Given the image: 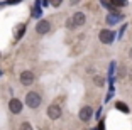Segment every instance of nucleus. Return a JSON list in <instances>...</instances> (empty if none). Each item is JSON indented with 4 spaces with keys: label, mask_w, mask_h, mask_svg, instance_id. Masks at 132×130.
Segmentation results:
<instances>
[{
    "label": "nucleus",
    "mask_w": 132,
    "mask_h": 130,
    "mask_svg": "<svg viewBox=\"0 0 132 130\" xmlns=\"http://www.w3.org/2000/svg\"><path fill=\"white\" fill-rule=\"evenodd\" d=\"M26 103H27L29 108H37L41 105V95L36 91H31L26 95Z\"/></svg>",
    "instance_id": "f257e3e1"
},
{
    "label": "nucleus",
    "mask_w": 132,
    "mask_h": 130,
    "mask_svg": "<svg viewBox=\"0 0 132 130\" xmlns=\"http://www.w3.org/2000/svg\"><path fill=\"white\" fill-rule=\"evenodd\" d=\"M61 113H63V110H61V107H59V105L53 103V105H49V107H47V117H49L51 120H58L59 117H61Z\"/></svg>",
    "instance_id": "f03ea898"
},
{
    "label": "nucleus",
    "mask_w": 132,
    "mask_h": 130,
    "mask_svg": "<svg viewBox=\"0 0 132 130\" xmlns=\"http://www.w3.org/2000/svg\"><path fill=\"white\" fill-rule=\"evenodd\" d=\"M100 41L103 42V44H112L113 39H115V34H113L112 31H107V29H103V31H100Z\"/></svg>",
    "instance_id": "7ed1b4c3"
},
{
    "label": "nucleus",
    "mask_w": 132,
    "mask_h": 130,
    "mask_svg": "<svg viewBox=\"0 0 132 130\" xmlns=\"http://www.w3.org/2000/svg\"><path fill=\"white\" fill-rule=\"evenodd\" d=\"M49 29H51L49 20H39L37 25H36V32H37V34H41V36L47 34V32H49Z\"/></svg>",
    "instance_id": "20e7f679"
},
{
    "label": "nucleus",
    "mask_w": 132,
    "mask_h": 130,
    "mask_svg": "<svg viewBox=\"0 0 132 130\" xmlns=\"http://www.w3.org/2000/svg\"><path fill=\"white\" fill-rule=\"evenodd\" d=\"M20 83H22L24 86H31V84L34 83V73H32V71H24V73L20 74Z\"/></svg>",
    "instance_id": "39448f33"
},
{
    "label": "nucleus",
    "mask_w": 132,
    "mask_h": 130,
    "mask_svg": "<svg viewBox=\"0 0 132 130\" xmlns=\"http://www.w3.org/2000/svg\"><path fill=\"white\" fill-rule=\"evenodd\" d=\"M9 108H10L12 113H20L22 111V101L17 98H12L10 101H9Z\"/></svg>",
    "instance_id": "423d86ee"
},
{
    "label": "nucleus",
    "mask_w": 132,
    "mask_h": 130,
    "mask_svg": "<svg viewBox=\"0 0 132 130\" xmlns=\"http://www.w3.org/2000/svg\"><path fill=\"white\" fill-rule=\"evenodd\" d=\"M120 20H122V14H119V12H110L109 15H107V24L109 25H115Z\"/></svg>",
    "instance_id": "0eeeda50"
},
{
    "label": "nucleus",
    "mask_w": 132,
    "mask_h": 130,
    "mask_svg": "<svg viewBox=\"0 0 132 130\" xmlns=\"http://www.w3.org/2000/svg\"><path fill=\"white\" fill-rule=\"evenodd\" d=\"M92 115H93L92 107H83L81 110H80V120H83V122H88V120L92 118Z\"/></svg>",
    "instance_id": "6e6552de"
},
{
    "label": "nucleus",
    "mask_w": 132,
    "mask_h": 130,
    "mask_svg": "<svg viewBox=\"0 0 132 130\" xmlns=\"http://www.w3.org/2000/svg\"><path fill=\"white\" fill-rule=\"evenodd\" d=\"M71 20H73V25H83V24H85V20H86V17H85V14H83V12H76Z\"/></svg>",
    "instance_id": "1a4fd4ad"
},
{
    "label": "nucleus",
    "mask_w": 132,
    "mask_h": 130,
    "mask_svg": "<svg viewBox=\"0 0 132 130\" xmlns=\"http://www.w3.org/2000/svg\"><path fill=\"white\" fill-rule=\"evenodd\" d=\"M115 108H117V110H120V111H124V113H129V107L124 103V101H117Z\"/></svg>",
    "instance_id": "9d476101"
},
{
    "label": "nucleus",
    "mask_w": 132,
    "mask_h": 130,
    "mask_svg": "<svg viewBox=\"0 0 132 130\" xmlns=\"http://www.w3.org/2000/svg\"><path fill=\"white\" fill-rule=\"evenodd\" d=\"M39 5H41V2H37L34 7V10H32V17H39L41 15V8H39Z\"/></svg>",
    "instance_id": "9b49d317"
},
{
    "label": "nucleus",
    "mask_w": 132,
    "mask_h": 130,
    "mask_svg": "<svg viewBox=\"0 0 132 130\" xmlns=\"http://www.w3.org/2000/svg\"><path fill=\"white\" fill-rule=\"evenodd\" d=\"M24 31H26V25L22 24V25L19 27V31L15 32V39H20V37H22V36H24Z\"/></svg>",
    "instance_id": "f8f14e48"
},
{
    "label": "nucleus",
    "mask_w": 132,
    "mask_h": 130,
    "mask_svg": "<svg viewBox=\"0 0 132 130\" xmlns=\"http://www.w3.org/2000/svg\"><path fill=\"white\" fill-rule=\"evenodd\" d=\"M20 130H32V125L29 122H24L22 125H20Z\"/></svg>",
    "instance_id": "ddd939ff"
},
{
    "label": "nucleus",
    "mask_w": 132,
    "mask_h": 130,
    "mask_svg": "<svg viewBox=\"0 0 132 130\" xmlns=\"http://www.w3.org/2000/svg\"><path fill=\"white\" fill-rule=\"evenodd\" d=\"M103 83H105V80L102 76H97L95 78V84H98V86H103Z\"/></svg>",
    "instance_id": "4468645a"
},
{
    "label": "nucleus",
    "mask_w": 132,
    "mask_h": 130,
    "mask_svg": "<svg viewBox=\"0 0 132 130\" xmlns=\"http://www.w3.org/2000/svg\"><path fill=\"white\" fill-rule=\"evenodd\" d=\"M51 5H53V7H59V5H61V0H53Z\"/></svg>",
    "instance_id": "2eb2a0df"
},
{
    "label": "nucleus",
    "mask_w": 132,
    "mask_h": 130,
    "mask_svg": "<svg viewBox=\"0 0 132 130\" xmlns=\"http://www.w3.org/2000/svg\"><path fill=\"white\" fill-rule=\"evenodd\" d=\"M0 74H2V71H0Z\"/></svg>",
    "instance_id": "dca6fc26"
}]
</instances>
